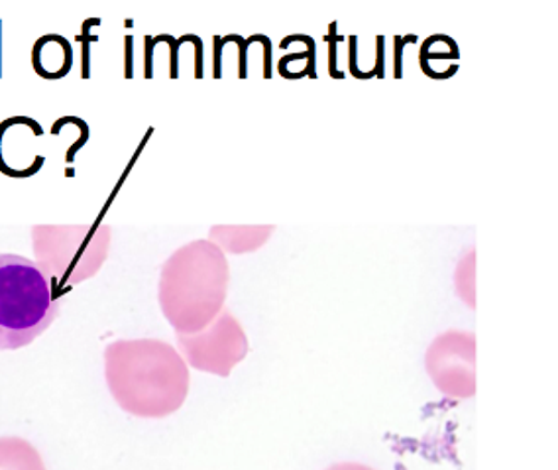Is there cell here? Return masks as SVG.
<instances>
[{
  "label": "cell",
  "mask_w": 558,
  "mask_h": 470,
  "mask_svg": "<svg viewBox=\"0 0 558 470\" xmlns=\"http://www.w3.org/2000/svg\"><path fill=\"white\" fill-rule=\"evenodd\" d=\"M229 280V262L215 242H190L173 252L161 268V313L178 335L207 329L225 310Z\"/></svg>",
  "instance_id": "cell-2"
},
{
  "label": "cell",
  "mask_w": 558,
  "mask_h": 470,
  "mask_svg": "<svg viewBox=\"0 0 558 470\" xmlns=\"http://www.w3.org/2000/svg\"><path fill=\"white\" fill-rule=\"evenodd\" d=\"M183 361L195 371L229 378L230 371L246 359L248 337L236 317L222 310L207 329L195 335H178Z\"/></svg>",
  "instance_id": "cell-5"
},
{
  "label": "cell",
  "mask_w": 558,
  "mask_h": 470,
  "mask_svg": "<svg viewBox=\"0 0 558 470\" xmlns=\"http://www.w3.org/2000/svg\"><path fill=\"white\" fill-rule=\"evenodd\" d=\"M327 470H374L372 467L366 465H360V462H339V465H332Z\"/></svg>",
  "instance_id": "cell-12"
},
{
  "label": "cell",
  "mask_w": 558,
  "mask_h": 470,
  "mask_svg": "<svg viewBox=\"0 0 558 470\" xmlns=\"http://www.w3.org/2000/svg\"><path fill=\"white\" fill-rule=\"evenodd\" d=\"M0 470H46V465L28 441L0 437Z\"/></svg>",
  "instance_id": "cell-10"
},
{
  "label": "cell",
  "mask_w": 558,
  "mask_h": 470,
  "mask_svg": "<svg viewBox=\"0 0 558 470\" xmlns=\"http://www.w3.org/2000/svg\"><path fill=\"white\" fill-rule=\"evenodd\" d=\"M36 264L56 298L89 280L107 261L110 227L102 220L87 225H38L32 229Z\"/></svg>",
  "instance_id": "cell-4"
},
{
  "label": "cell",
  "mask_w": 558,
  "mask_h": 470,
  "mask_svg": "<svg viewBox=\"0 0 558 470\" xmlns=\"http://www.w3.org/2000/svg\"><path fill=\"white\" fill-rule=\"evenodd\" d=\"M274 225H254V227H230L217 225L210 229V242H215L220 251L229 254H248L262 249L271 239Z\"/></svg>",
  "instance_id": "cell-9"
},
{
  "label": "cell",
  "mask_w": 558,
  "mask_h": 470,
  "mask_svg": "<svg viewBox=\"0 0 558 470\" xmlns=\"http://www.w3.org/2000/svg\"><path fill=\"white\" fill-rule=\"evenodd\" d=\"M73 65V50L70 41L58 34L41 36L32 50V68L44 80H61Z\"/></svg>",
  "instance_id": "cell-8"
},
{
  "label": "cell",
  "mask_w": 558,
  "mask_h": 470,
  "mask_svg": "<svg viewBox=\"0 0 558 470\" xmlns=\"http://www.w3.org/2000/svg\"><path fill=\"white\" fill-rule=\"evenodd\" d=\"M105 378L120 408L136 418H168L190 394V366L170 342L117 340L105 349Z\"/></svg>",
  "instance_id": "cell-1"
},
{
  "label": "cell",
  "mask_w": 558,
  "mask_h": 470,
  "mask_svg": "<svg viewBox=\"0 0 558 470\" xmlns=\"http://www.w3.org/2000/svg\"><path fill=\"white\" fill-rule=\"evenodd\" d=\"M425 369L437 390L449 398L476 396V335L469 330H447L430 342Z\"/></svg>",
  "instance_id": "cell-6"
},
{
  "label": "cell",
  "mask_w": 558,
  "mask_h": 470,
  "mask_svg": "<svg viewBox=\"0 0 558 470\" xmlns=\"http://www.w3.org/2000/svg\"><path fill=\"white\" fill-rule=\"evenodd\" d=\"M476 251H472L460 261L459 268L454 272V288L459 291L462 301L472 310L476 308Z\"/></svg>",
  "instance_id": "cell-11"
},
{
  "label": "cell",
  "mask_w": 558,
  "mask_h": 470,
  "mask_svg": "<svg viewBox=\"0 0 558 470\" xmlns=\"http://www.w3.org/2000/svg\"><path fill=\"white\" fill-rule=\"evenodd\" d=\"M60 303L36 262L0 254V350L32 345L56 321Z\"/></svg>",
  "instance_id": "cell-3"
},
{
  "label": "cell",
  "mask_w": 558,
  "mask_h": 470,
  "mask_svg": "<svg viewBox=\"0 0 558 470\" xmlns=\"http://www.w3.org/2000/svg\"><path fill=\"white\" fill-rule=\"evenodd\" d=\"M44 131L28 117H14L0 124V171L9 178H31L46 158L34 150Z\"/></svg>",
  "instance_id": "cell-7"
}]
</instances>
